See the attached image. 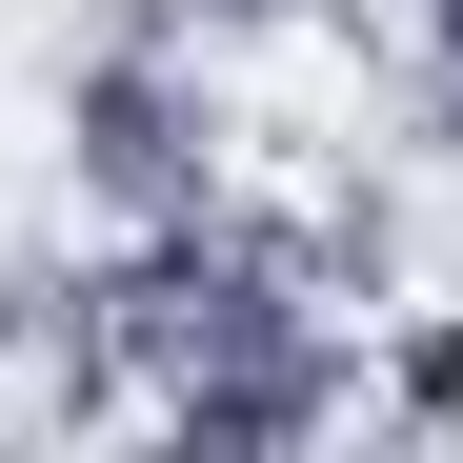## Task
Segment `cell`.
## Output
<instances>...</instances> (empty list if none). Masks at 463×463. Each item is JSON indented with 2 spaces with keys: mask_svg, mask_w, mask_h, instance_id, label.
Returning a JSON list of instances; mask_svg holds the SVG:
<instances>
[{
  "mask_svg": "<svg viewBox=\"0 0 463 463\" xmlns=\"http://www.w3.org/2000/svg\"><path fill=\"white\" fill-rule=\"evenodd\" d=\"M403 121H423V162H463V21H423V81H403Z\"/></svg>",
  "mask_w": 463,
  "mask_h": 463,
  "instance_id": "5b68a950",
  "label": "cell"
},
{
  "mask_svg": "<svg viewBox=\"0 0 463 463\" xmlns=\"http://www.w3.org/2000/svg\"><path fill=\"white\" fill-rule=\"evenodd\" d=\"M41 302H61V262H0V423H21V383H41Z\"/></svg>",
  "mask_w": 463,
  "mask_h": 463,
  "instance_id": "277c9868",
  "label": "cell"
},
{
  "mask_svg": "<svg viewBox=\"0 0 463 463\" xmlns=\"http://www.w3.org/2000/svg\"><path fill=\"white\" fill-rule=\"evenodd\" d=\"M282 242H302V302H343V323H383V302H403V182H323V202H302L282 222Z\"/></svg>",
  "mask_w": 463,
  "mask_h": 463,
  "instance_id": "7a4b0ae2",
  "label": "cell"
},
{
  "mask_svg": "<svg viewBox=\"0 0 463 463\" xmlns=\"http://www.w3.org/2000/svg\"><path fill=\"white\" fill-rule=\"evenodd\" d=\"M423 21H463V0H423Z\"/></svg>",
  "mask_w": 463,
  "mask_h": 463,
  "instance_id": "52a82bcc",
  "label": "cell"
},
{
  "mask_svg": "<svg viewBox=\"0 0 463 463\" xmlns=\"http://www.w3.org/2000/svg\"><path fill=\"white\" fill-rule=\"evenodd\" d=\"M363 403L383 423H463V302H403V343L363 363Z\"/></svg>",
  "mask_w": 463,
  "mask_h": 463,
  "instance_id": "3957f363",
  "label": "cell"
},
{
  "mask_svg": "<svg viewBox=\"0 0 463 463\" xmlns=\"http://www.w3.org/2000/svg\"><path fill=\"white\" fill-rule=\"evenodd\" d=\"M222 81L182 41V0H81V81H61V162L101 222H202L222 202Z\"/></svg>",
  "mask_w": 463,
  "mask_h": 463,
  "instance_id": "6da1fadb",
  "label": "cell"
},
{
  "mask_svg": "<svg viewBox=\"0 0 463 463\" xmlns=\"http://www.w3.org/2000/svg\"><path fill=\"white\" fill-rule=\"evenodd\" d=\"M282 21H323V0H182V41H282Z\"/></svg>",
  "mask_w": 463,
  "mask_h": 463,
  "instance_id": "8992f818",
  "label": "cell"
}]
</instances>
